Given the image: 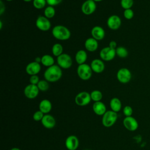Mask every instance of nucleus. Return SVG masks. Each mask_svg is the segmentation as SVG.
Returning a JSON list of instances; mask_svg holds the SVG:
<instances>
[{
    "instance_id": "1",
    "label": "nucleus",
    "mask_w": 150,
    "mask_h": 150,
    "mask_svg": "<svg viewBox=\"0 0 150 150\" xmlns=\"http://www.w3.org/2000/svg\"><path fill=\"white\" fill-rule=\"evenodd\" d=\"M44 78L48 82L54 83L59 80L62 76V70L57 64L47 67L43 74Z\"/></svg>"
},
{
    "instance_id": "2",
    "label": "nucleus",
    "mask_w": 150,
    "mask_h": 150,
    "mask_svg": "<svg viewBox=\"0 0 150 150\" xmlns=\"http://www.w3.org/2000/svg\"><path fill=\"white\" fill-rule=\"evenodd\" d=\"M53 37L60 40H67L71 36L70 30L63 25H58L54 26L52 30Z\"/></svg>"
},
{
    "instance_id": "3",
    "label": "nucleus",
    "mask_w": 150,
    "mask_h": 150,
    "mask_svg": "<svg viewBox=\"0 0 150 150\" xmlns=\"http://www.w3.org/2000/svg\"><path fill=\"white\" fill-rule=\"evenodd\" d=\"M92 72L90 66L86 63L80 64L77 68V74L79 77L83 80H89L92 76Z\"/></svg>"
},
{
    "instance_id": "4",
    "label": "nucleus",
    "mask_w": 150,
    "mask_h": 150,
    "mask_svg": "<svg viewBox=\"0 0 150 150\" xmlns=\"http://www.w3.org/2000/svg\"><path fill=\"white\" fill-rule=\"evenodd\" d=\"M117 118V112H115L112 110L107 111L103 115L102 124L105 127H111L115 123Z\"/></svg>"
},
{
    "instance_id": "5",
    "label": "nucleus",
    "mask_w": 150,
    "mask_h": 150,
    "mask_svg": "<svg viewBox=\"0 0 150 150\" xmlns=\"http://www.w3.org/2000/svg\"><path fill=\"white\" fill-rule=\"evenodd\" d=\"M132 78L131 71L126 68H120L117 73V79L118 81L122 84H127L130 81Z\"/></svg>"
},
{
    "instance_id": "6",
    "label": "nucleus",
    "mask_w": 150,
    "mask_h": 150,
    "mask_svg": "<svg viewBox=\"0 0 150 150\" xmlns=\"http://www.w3.org/2000/svg\"><path fill=\"white\" fill-rule=\"evenodd\" d=\"M57 63L60 68L68 69L72 66L73 60L69 54L63 53L59 56L57 57Z\"/></svg>"
},
{
    "instance_id": "7",
    "label": "nucleus",
    "mask_w": 150,
    "mask_h": 150,
    "mask_svg": "<svg viewBox=\"0 0 150 150\" xmlns=\"http://www.w3.org/2000/svg\"><path fill=\"white\" fill-rule=\"evenodd\" d=\"M91 100L90 93L87 91H81L78 93L75 97V103L79 106H85L88 105Z\"/></svg>"
},
{
    "instance_id": "8",
    "label": "nucleus",
    "mask_w": 150,
    "mask_h": 150,
    "mask_svg": "<svg viewBox=\"0 0 150 150\" xmlns=\"http://www.w3.org/2000/svg\"><path fill=\"white\" fill-rule=\"evenodd\" d=\"M36 28L40 30L46 32L49 30L51 28V23L49 19L45 16H39L35 22Z\"/></svg>"
},
{
    "instance_id": "9",
    "label": "nucleus",
    "mask_w": 150,
    "mask_h": 150,
    "mask_svg": "<svg viewBox=\"0 0 150 150\" xmlns=\"http://www.w3.org/2000/svg\"><path fill=\"white\" fill-rule=\"evenodd\" d=\"M115 56V49H111L109 46L103 47L100 52V57L103 61H111L114 59Z\"/></svg>"
},
{
    "instance_id": "10",
    "label": "nucleus",
    "mask_w": 150,
    "mask_h": 150,
    "mask_svg": "<svg viewBox=\"0 0 150 150\" xmlns=\"http://www.w3.org/2000/svg\"><path fill=\"white\" fill-rule=\"evenodd\" d=\"M97 8L96 2L93 0H86L84 1L81 7V12L86 15H90L93 13Z\"/></svg>"
},
{
    "instance_id": "11",
    "label": "nucleus",
    "mask_w": 150,
    "mask_h": 150,
    "mask_svg": "<svg viewBox=\"0 0 150 150\" xmlns=\"http://www.w3.org/2000/svg\"><path fill=\"white\" fill-rule=\"evenodd\" d=\"M123 125L124 127L129 131H136L138 127V122L133 117H125L123 120Z\"/></svg>"
},
{
    "instance_id": "12",
    "label": "nucleus",
    "mask_w": 150,
    "mask_h": 150,
    "mask_svg": "<svg viewBox=\"0 0 150 150\" xmlns=\"http://www.w3.org/2000/svg\"><path fill=\"white\" fill-rule=\"evenodd\" d=\"M39 90L37 85L29 84L27 85L23 90L25 97L29 99H34L39 94Z\"/></svg>"
},
{
    "instance_id": "13",
    "label": "nucleus",
    "mask_w": 150,
    "mask_h": 150,
    "mask_svg": "<svg viewBox=\"0 0 150 150\" xmlns=\"http://www.w3.org/2000/svg\"><path fill=\"white\" fill-rule=\"evenodd\" d=\"M108 27L111 30H117L121 25V19L117 15H112L108 17L107 21Z\"/></svg>"
},
{
    "instance_id": "14",
    "label": "nucleus",
    "mask_w": 150,
    "mask_h": 150,
    "mask_svg": "<svg viewBox=\"0 0 150 150\" xmlns=\"http://www.w3.org/2000/svg\"><path fill=\"white\" fill-rule=\"evenodd\" d=\"M41 70V66L40 63L33 61L28 63L25 68L26 73L30 75H37Z\"/></svg>"
},
{
    "instance_id": "15",
    "label": "nucleus",
    "mask_w": 150,
    "mask_h": 150,
    "mask_svg": "<svg viewBox=\"0 0 150 150\" xmlns=\"http://www.w3.org/2000/svg\"><path fill=\"white\" fill-rule=\"evenodd\" d=\"M79 145V141L78 138L71 135L67 137L65 141V145L68 150H76Z\"/></svg>"
},
{
    "instance_id": "16",
    "label": "nucleus",
    "mask_w": 150,
    "mask_h": 150,
    "mask_svg": "<svg viewBox=\"0 0 150 150\" xmlns=\"http://www.w3.org/2000/svg\"><path fill=\"white\" fill-rule=\"evenodd\" d=\"M93 71L96 73H101L105 69V64L103 60L95 59L93 60L90 64Z\"/></svg>"
},
{
    "instance_id": "17",
    "label": "nucleus",
    "mask_w": 150,
    "mask_h": 150,
    "mask_svg": "<svg viewBox=\"0 0 150 150\" xmlns=\"http://www.w3.org/2000/svg\"><path fill=\"white\" fill-rule=\"evenodd\" d=\"M91 37L97 40H101L105 37V30L100 26H94L91 30Z\"/></svg>"
},
{
    "instance_id": "18",
    "label": "nucleus",
    "mask_w": 150,
    "mask_h": 150,
    "mask_svg": "<svg viewBox=\"0 0 150 150\" xmlns=\"http://www.w3.org/2000/svg\"><path fill=\"white\" fill-rule=\"evenodd\" d=\"M41 123L43 126L47 129L53 128L56 125L55 118L50 114H45L42 120H41Z\"/></svg>"
},
{
    "instance_id": "19",
    "label": "nucleus",
    "mask_w": 150,
    "mask_h": 150,
    "mask_svg": "<svg viewBox=\"0 0 150 150\" xmlns=\"http://www.w3.org/2000/svg\"><path fill=\"white\" fill-rule=\"evenodd\" d=\"M84 47L86 49L88 52H95L98 47V40L92 37L88 38L84 42Z\"/></svg>"
},
{
    "instance_id": "20",
    "label": "nucleus",
    "mask_w": 150,
    "mask_h": 150,
    "mask_svg": "<svg viewBox=\"0 0 150 150\" xmlns=\"http://www.w3.org/2000/svg\"><path fill=\"white\" fill-rule=\"evenodd\" d=\"M93 110L98 115H103L107 111L105 105L101 101L94 102L93 105Z\"/></svg>"
},
{
    "instance_id": "21",
    "label": "nucleus",
    "mask_w": 150,
    "mask_h": 150,
    "mask_svg": "<svg viewBox=\"0 0 150 150\" xmlns=\"http://www.w3.org/2000/svg\"><path fill=\"white\" fill-rule=\"evenodd\" d=\"M39 110L44 114H48L52 108V104L50 101L47 99H43L41 100L39 105Z\"/></svg>"
},
{
    "instance_id": "22",
    "label": "nucleus",
    "mask_w": 150,
    "mask_h": 150,
    "mask_svg": "<svg viewBox=\"0 0 150 150\" xmlns=\"http://www.w3.org/2000/svg\"><path fill=\"white\" fill-rule=\"evenodd\" d=\"M87 59V54L84 50H78L75 54V60L76 63L80 65L85 63Z\"/></svg>"
},
{
    "instance_id": "23",
    "label": "nucleus",
    "mask_w": 150,
    "mask_h": 150,
    "mask_svg": "<svg viewBox=\"0 0 150 150\" xmlns=\"http://www.w3.org/2000/svg\"><path fill=\"white\" fill-rule=\"evenodd\" d=\"M110 106L111 110L115 112H119L122 107V103L121 100L117 97H114L111 99L110 102Z\"/></svg>"
},
{
    "instance_id": "24",
    "label": "nucleus",
    "mask_w": 150,
    "mask_h": 150,
    "mask_svg": "<svg viewBox=\"0 0 150 150\" xmlns=\"http://www.w3.org/2000/svg\"><path fill=\"white\" fill-rule=\"evenodd\" d=\"M41 63L44 66L49 67L54 64V59L50 54H44L41 57Z\"/></svg>"
},
{
    "instance_id": "25",
    "label": "nucleus",
    "mask_w": 150,
    "mask_h": 150,
    "mask_svg": "<svg viewBox=\"0 0 150 150\" xmlns=\"http://www.w3.org/2000/svg\"><path fill=\"white\" fill-rule=\"evenodd\" d=\"M51 50L53 56L56 57H58L63 53V47L60 43H56L52 46Z\"/></svg>"
},
{
    "instance_id": "26",
    "label": "nucleus",
    "mask_w": 150,
    "mask_h": 150,
    "mask_svg": "<svg viewBox=\"0 0 150 150\" xmlns=\"http://www.w3.org/2000/svg\"><path fill=\"white\" fill-rule=\"evenodd\" d=\"M56 14V11L53 6H47L45 8L44 10V16L48 19L52 18Z\"/></svg>"
},
{
    "instance_id": "27",
    "label": "nucleus",
    "mask_w": 150,
    "mask_h": 150,
    "mask_svg": "<svg viewBox=\"0 0 150 150\" xmlns=\"http://www.w3.org/2000/svg\"><path fill=\"white\" fill-rule=\"evenodd\" d=\"M116 55L120 58H125L128 55V50L123 46H118L115 49Z\"/></svg>"
},
{
    "instance_id": "28",
    "label": "nucleus",
    "mask_w": 150,
    "mask_h": 150,
    "mask_svg": "<svg viewBox=\"0 0 150 150\" xmlns=\"http://www.w3.org/2000/svg\"><path fill=\"white\" fill-rule=\"evenodd\" d=\"M90 97L91 100L94 101V102L100 101L103 98V94L100 90H95L90 93Z\"/></svg>"
},
{
    "instance_id": "29",
    "label": "nucleus",
    "mask_w": 150,
    "mask_h": 150,
    "mask_svg": "<svg viewBox=\"0 0 150 150\" xmlns=\"http://www.w3.org/2000/svg\"><path fill=\"white\" fill-rule=\"evenodd\" d=\"M37 86L39 90V91H47L49 88V82L45 80H40L38 84H37Z\"/></svg>"
},
{
    "instance_id": "30",
    "label": "nucleus",
    "mask_w": 150,
    "mask_h": 150,
    "mask_svg": "<svg viewBox=\"0 0 150 150\" xmlns=\"http://www.w3.org/2000/svg\"><path fill=\"white\" fill-rule=\"evenodd\" d=\"M46 4V0H33V5L37 9L44 8Z\"/></svg>"
},
{
    "instance_id": "31",
    "label": "nucleus",
    "mask_w": 150,
    "mask_h": 150,
    "mask_svg": "<svg viewBox=\"0 0 150 150\" xmlns=\"http://www.w3.org/2000/svg\"><path fill=\"white\" fill-rule=\"evenodd\" d=\"M120 5L124 9H131L134 5V0H121Z\"/></svg>"
},
{
    "instance_id": "32",
    "label": "nucleus",
    "mask_w": 150,
    "mask_h": 150,
    "mask_svg": "<svg viewBox=\"0 0 150 150\" xmlns=\"http://www.w3.org/2000/svg\"><path fill=\"white\" fill-rule=\"evenodd\" d=\"M123 15L126 19L130 20L133 18V17L134 16V12L131 8L124 9V12H123Z\"/></svg>"
},
{
    "instance_id": "33",
    "label": "nucleus",
    "mask_w": 150,
    "mask_h": 150,
    "mask_svg": "<svg viewBox=\"0 0 150 150\" xmlns=\"http://www.w3.org/2000/svg\"><path fill=\"white\" fill-rule=\"evenodd\" d=\"M44 114L40 110L36 111L34 112L33 115V119L36 121H41L44 116Z\"/></svg>"
},
{
    "instance_id": "34",
    "label": "nucleus",
    "mask_w": 150,
    "mask_h": 150,
    "mask_svg": "<svg viewBox=\"0 0 150 150\" xmlns=\"http://www.w3.org/2000/svg\"><path fill=\"white\" fill-rule=\"evenodd\" d=\"M123 114L125 117H130L132 116L133 113L132 108L129 105H126L123 108Z\"/></svg>"
},
{
    "instance_id": "35",
    "label": "nucleus",
    "mask_w": 150,
    "mask_h": 150,
    "mask_svg": "<svg viewBox=\"0 0 150 150\" xmlns=\"http://www.w3.org/2000/svg\"><path fill=\"white\" fill-rule=\"evenodd\" d=\"M40 81L39 76L38 75H33V76H30V78H29V82L30 84H34V85H37L39 83V81Z\"/></svg>"
},
{
    "instance_id": "36",
    "label": "nucleus",
    "mask_w": 150,
    "mask_h": 150,
    "mask_svg": "<svg viewBox=\"0 0 150 150\" xmlns=\"http://www.w3.org/2000/svg\"><path fill=\"white\" fill-rule=\"evenodd\" d=\"M62 2V0H46L47 4L49 6H56L60 4Z\"/></svg>"
},
{
    "instance_id": "37",
    "label": "nucleus",
    "mask_w": 150,
    "mask_h": 150,
    "mask_svg": "<svg viewBox=\"0 0 150 150\" xmlns=\"http://www.w3.org/2000/svg\"><path fill=\"white\" fill-rule=\"evenodd\" d=\"M108 46L110 47H111V49H116V48L117 47V43L114 40H111L110 42L109 43V45Z\"/></svg>"
},
{
    "instance_id": "38",
    "label": "nucleus",
    "mask_w": 150,
    "mask_h": 150,
    "mask_svg": "<svg viewBox=\"0 0 150 150\" xmlns=\"http://www.w3.org/2000/svg\"><path fill=\"white\" fill-rule=\"evenodd\" d=\"M4 11H5V5L3 4V2L1 1V2H0V14L2 15Z\"/></svg>"
},
{
    "instance_id": "39",
    "label": "nucleus",
    "mask_w": 150,
    "mask_h": 150,
    "mask_svg": "<svg viewBox=\"0 0 150 150\" xmlns=\"http://www.w3.org/2000/svg\"><path fill=\"white\" fill-rule=\"evenodd\" d=\"M35 62L39 63H41V57H36L35 58Z\"/></svg>"
},
{
    "instance_id": "40",
    "label": "nucleus",
    "mask_w": 150,
    "mask_h": 150,
    "mask_svg": "<svg viewBox=\"0 0 150 150\" xmlns=\"http://www.w3.org/2000/svg\"><path fill=\"white\" fill-rule=\"evenodd\" d=\"M10 150H21V149L19 148H13L11 149Z\"/></svg>"
},
{
    "instance_id": "41",
    "label": "nucleus",
    "mask_w": 150,
    "mask_h": 150,
    "mask_svg": "<svg viewBox=\"0 0 150 150\" xmlns=\"http://www.w3.org/2000/svg\"><path fill=\"white\" fill-rule=\"evenodd\" d=\"M2 21H0V29H2Z\"/></svg>"
},
{
    "instance_id": "42",
    "label": "nucleus",
    "mask_w": 150,
    "mask_h": 150,
    "mask_svg": "<svg viewBox=\"0 0 150 150\" xmlns=\"http://www.w3.org/2000/svg\"><path fill=\"white\" fill-rule=\"evenodd\" d=\"M23 1H25V2H30V1H33V0H23Z\"/></svg>"
},
{
    "instance_id": "43",
    "label": "nucleus",
    "mask_w": 150,
    "mask_h": 150,
    "mask_svg": "<svg viewBox=\"0 0 150 150\" xmlns=\"http://www.w3.org/2000/svg\"><path fill=\"white\" fill-rule=\"evenodd\" d=\"M93 1L96 2H101V1H102L103 0H93Z\"/></svg>"
},
{
    "instance_id": "44",
    "label": "nucleus",
    "mask_w": 150,
    "mask_h": 150,
    "mask_svg": "<svg viewBox=\"0 0 150 150\" xmlns=\"http://www.w3.org/2000/svg\"><path fill=\"white\" fill-rule=\"evenodd\" d=\"M6 1H12L13 0H6Z\"/></svg>"
},
{
    "instance_id": "45",
    "label": "nucleus",
    "mask_w": 150,
    "mask_h": 150,
    "mask_svg": "<svg viewBox=\"0 0 150 150\" xmlns=\"http://www.w3.org/2000/svg\"><path fill=\"white\" fill-rule=\"evenodd\" d=\"M85 150H89V149H85Z\"/></svg>"
}]
</instances>
